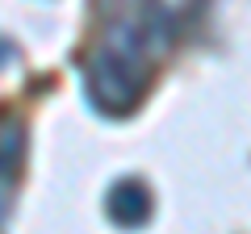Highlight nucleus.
<instances>
[{
    "label": "nucleus",
    "mask_w": 251,
    "mask_h": 234,
    "mask_svg": "<svg viewBox=\"0 0 251 234\" xmlns=\"http://www.w3.org/2000/svg\"><path fill=\"white\" fill-rule=\"evenodd\" d=\"M109 213H113L122 226H138V222H147V213H151V197H147L143 184L126 180V184H117V188L109 192Z\"/></svg>",
    "instance_id": "nucleus-1"
}]
</instances>
